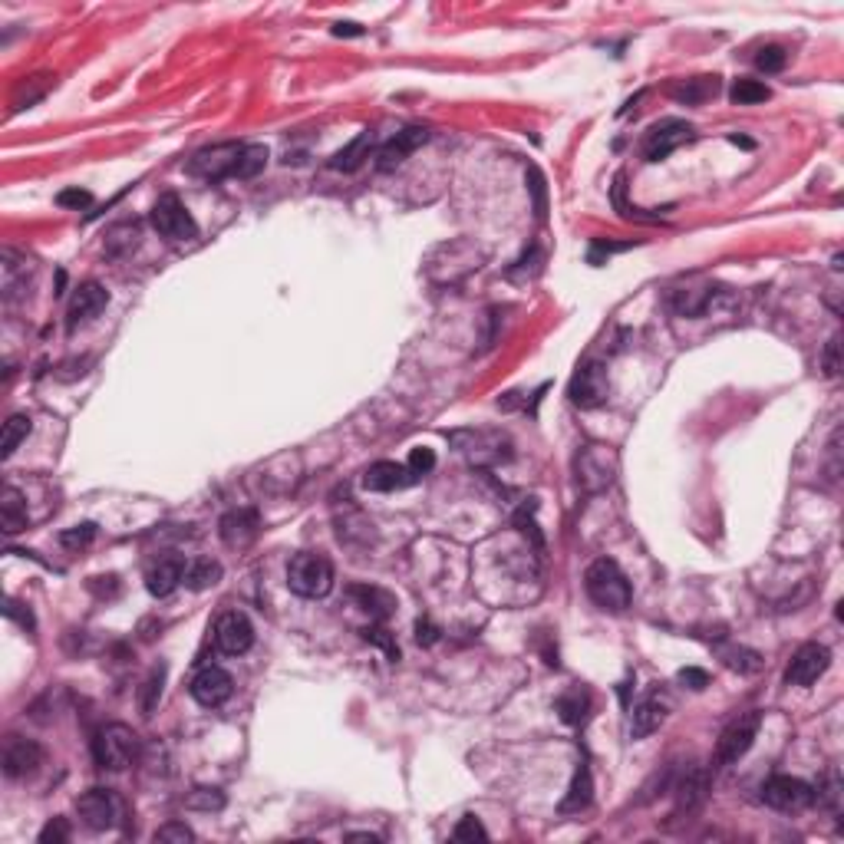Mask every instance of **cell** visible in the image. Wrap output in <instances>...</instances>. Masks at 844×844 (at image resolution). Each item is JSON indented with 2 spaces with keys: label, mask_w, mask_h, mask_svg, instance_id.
<instances>
[{
  "label": "cell",
  "mask_w": 844,
  "mask_h": 844,
  "mask_svg": "<svg viewBox=\"0 0 844 844\" xmlns=\"http://www.w3.org/2000/svg\"><path fill=\"white\" fill-rule=\"evenodd\" d=\"M584 590H587V597L594 600L600 610H610V614L626 610L630 607V600H634V590H630L626 574L620 571L610 558H597V561L590 564L587 574H584Z\"/></svg>",
  "instance_id": "6da1fadb"
},
{
  "label": "cell",
  "mask_w": 844,
  "mask_h": 844,
  "mask_svg": "<svg viewBox=\"0 0 844 844\" xmlns=\"http://www.w3.org/2000/svg\"><path fill=\"white\" fill-rule=\"evenodd\" d=\"M449 445L475 469H491L511 459V439L501 429H455L449 432Z\"/></svg>",
  "instance_id": "7a4b0ae2"
},
{
  "label": "cell",
  "mask_w": 844,
  "mask_h": 844,
  "mask_svg": "<svg viewBox=\"0 0 844 844\" xmlns=\"http://www.w3.org/2000/svg\"><path fill=\"white\" fill-rule=\"evenodd\" d=\"M287 587L297 594V597L317 600L327 597L334 590V564L324 558V554L314 551H300L287 564Z\"/></svg>",
  "instance_id": "3957f363"
},
{
  "label": "cell",
  "mask_w": 844,
  "mask_h": 844,
  "mask_svg": "<svg viewBox=\"0 0 844 844\" xmlns=\"http://www.w3.org/2000/svg\"><path fill=\"white\" fill-rule=\"evenodd\" d=\"M617 469H620V459L610 445L590 442V445H584L581 452H577V459H574L577 485H581L587 495L607 491L610 485H614V479H617Z\"/></svg>",
  "instance_id": "277c9868"
},
{
  "label": "cell",
  "mask_w": 844,
  "mask_h": 844,
  "mask_svg": "<svg viewBox=\"0 0 844 844\" xmlns=\"http://www.w3.org/2000/svg\"><path fill=\"white\" fill-rule=\"evenodd\" d=\"M136 755H139V735L129 726H122V723L102 726L96 732V739H92V759H96L100 769L122 771L136 762Z\"/></svg>",
  "instance_id": "5b68a950"
},
{
  "label": "cell",
  "mask_w": 844,
  "mask_h": 844,
  "mask_svg": "<svg viewBox=\"0 0 844 844\" xmlns=\"http://www.w3.org/2000/svg\"><path fill=\"white\" fill-rule=\"evenodd\" d=\"M759 729H762V713H759V709H749V713H742L739 719H732V723L723 729V735H719V742H716V765L719 769L739 762V759L752 749Z\"/></svg>",
  "instance_id": "8992f818"
},
{
  "label": "cell",
  "mask_w": 844,
  "mask_h": 844,
  "mask_svg": "<svg viewBox=\"0 0 844 844\" xmlns=\"http://www.w3.org/2000/svg\"><path fill=\"white\" fill-rule=\"evenodd\" d=\"M241 142H218V146L199 149L185 162V172L195 175V179H205V182H225L235 175L238 155H241Z\"/></svg>",
  "instance_id": "52a82bcc"
},
{
  "label": "cell",
  "mask_w": 844,
  "mask_h": 844,
  "mask_svg": "<svg viewBox=\"0 0 844 844\" xmlns=\"http://www.w3.org/2000/svg\"><path fill=\"white\" fill-rule=\"evenodd\" d=\"M152 228L169 241H191L199 238V225L182 205V199L175 191H165L162 199L152 205Z\"/></svg>",
  "instance_id": "ba28073f"
},
{
  "label": "cell",
  "mask_w": 844,
  "mask_h": 844,
  "mask_svg": "<svg viewBox=\"0 0 844 844\" xmlns=\"http://www.w3.org/2000/svg\"><path fill=\"white\" fill-rule=\"evenodd\" d=\"M762 801L775 811L795 815V811H805L815 801V789L805 779H795V775H771L762 785Z\"/></svg>",
  "instance_id": "9c48e42d"
},
{
  "label": "cell",
  "mask_w": 844,
  "mask_h": 844,
  "mask_svg": "<svg viewBox=\"0 0 844 844\" xmlns=\"http://www.w3.org/2000/svg\"><path fill=\"white\" fill-rule=\"evenodd\" d=\"M693 136H696V132H693L690 122H683V119H663V122L650 126V132H646L644 159L646 162H663L670 152H676L680 146L693 142Z\"/></svg>",
  "instance_id": "30bf717a"
},
{
  "label": "cell",
  "mask_w": 844,
  "mask_h": 844,
  "mask_svg": "<svg viewBox=\"0 0 844 844\" xmlns=\"http://www.w3.org/2000/svg\"><path fill=\"white\" fill-rule=\"evenodd\" d=\"M76 815L90 831H110L122 815V805L110 789H90L76 799Z\"/></svg>",
  "instance_id": "8fae6325"
},
{
  "label": "cell",
  "mask_w": 844,
  "mask_h": 844,
  "mask_svg": "<svg viewBox=\"0 0 844 844\" xmlns=\"http://www.w3.org/2000/svg\"><path fill=\"white\" fill-rule=\"evenodd\" d=\"M211 636H215V646H218L225 656H241L251 650V644H255V626H251V620H247L241 610H225V614L215 620Z\"/></svg>",
  "instance_id": "7c38bea8"
},
{
  "label": "cell",
  "mask_w": 844,
  "mask_h": 844,
  "mask_svg": "<svg viewBox=\"0 0 844 844\" xmlns=\"http://www.w3.org/2000/svg\"><path fill=\"white\" fill-rule=\"evenodd\" d=\"M189 693L199 706L218 709V706H225L228 699H231V693H235V680H231V673L221 670V666H201V670L191 676Z\"/></svg>",
  "instance_id": "4fadbf2b"
},
{
  "label": "cell",
  "mask_w": 844,
  "mask_h": 844,
  "mask_svg": "<svg viewBox=\"0 0 844 844\" xmlns=\"http://www.w3.org/2000/svg\"><path fill=\"white\" fill-rule=\"evenodd\" d=\"M831 666V650L825 644H805L795 650L789 670H785V683L789 686H811L828 673Z\"/></svg>",
  "instance_id": "5bb4252c"
},
{
  "label": "cell",
  "mask_w": 844,
  "mask_h": 844,
  "mask_svg": "<svg viewBox=\"0 0 844 844\" xmlns=\"http://www.w3.org/2000/svg\"><path fill=\"white\" fill-rule=\"evenodd\" d=\"M218 535L228 548L245 551V548L255 545L257 535H261V515H257V509H231L218 521Z\"/></svg>",
  "instance_id": "9a60e30c"
},
{
  "label": "cell",
  "mask_w": 844,
  "mask_h": 844,
  "mask_svg": "<svg viewBox=\"0 0 844 844\" xmlns=\"http://www.w3.org/2000/svg\"><path fill=\"white\" fill-rule=\"evenodd\" d=\"M673 709V699L666 696V690H650L640 703L634 706V719H630V735L634 739H646L650 732H656V729L666 723V716H670Z\"/></svg>",
  "instance_id": "2e32d148"
},
{
  "label": "cell",
  "mask_w": 844,
  "mask_h": 844,
  "mask_svg": "<svg viewBox=\"0 0 844 844\" xmlns=\"http://www.w3.org/2000/svg\"><path fill=\"white\" fill-rule=\"evenodd\" d=\"M568 396H571L574 406L594 409L607 400V370L600 364H584L581 370L574 373L571 386H568Z\"/></svg>",
  "instance_id": "e0dca14e"
},
{
  "label": "cell",
  "mask_w": 844,
  "mask_h": 844,
  "mask_svg": "<svg viewBox=\"0 0 844 844\" xmlns=\"http://www.w3.org/2000/svg\"><path fill=\"white\" fill-rule=\"evenodd\" d=\"M426 142H429V129H422V126L403 129V132H396L390 142H383L380 146V152H376V169H380V172L400 169L409 155L416 152L419 146H426Z\"/></svg>",
  "instance_id": "ac0fdd59"
},
{
  "label": "cell",
  "mask_w": 844,
  "mask_h": 844,
  "mask_svg": "<svg viewBox=\"0 0 844 844\" xmlns=\"http://www.w3.org/2000/svg\"><path fill=\"white\" fill-rule=\"evenodd\" d=\"M40 765H44V749H40V742L14 735L7 742V749H4V775H7V779H27V775H34Z\"/></svg>",
  "instance_id": "d6986e66"
},
{
  "label": "cell",
  "mask_w": 844,
  "mask_h": 844,
  "mask_svg": "<svg viewBox=\"0 0 844 844\" xmlns=\"http://www.w3.org/2000/svg\"><path fill=\"white\" fill-rule=\"evenodd\" d=\"M419 475L400 462H373L364 472V489L366 491H400L416 485Z\"/></svg>",
  "instance_id": "ffe728a7"
},
{
  "label": "cell",
  "mask_w": 844,
  "mask_h": 844,
  "mask_svg": "<svg viewBox=\"0 0 844 844\" xmlns=\"http://www.w3.org/2000/svg\"><path fill=\"white\" fill-rule=\"evenodd\" d=\"M110 304V294H106V287L96 281H86L76 287L73 300H70V314H66V327L73 330L76 324H86V320H92L96 314H100L102 307Z\"/></svg>",
  "instance_id": "44dd1931"
},
{
  "label": "cell",
  "mask_w": 844,
  "mask_h": 844,
  "mask_svg": "<svg viewBox=\"0 0 844 844\" xmlns=\"http://www.w3.org/2000/svg\"><path fill=\"white\" fill-rule=\"evenodd\" d=\"M34 274V264L27 261L24 255H17V251H4L0 255V287H4V297H7V304H14L17 297H24L27 294V277Z\"/></svg>",
  "instance_id": "7402d4cb"
},
{
  "label": "cell",
  "mask_w": 844,
  "mask_h": 844,
  "mask_svg": "<svg viewBox=\"0 0 844 844\" xmlns=\"http://www.w3.org/2000/svg\"><path fill=\"white\" fill-rule=\"evenodd\" d=\"M350 597H354L356 607L366 610V614H370V620H376V624L390 620L393 610H396V597H393L390 590L370 587V584H354V587H350Z\"/></svg>",
  "instance_id": "603a6c76"
},
{
  "label": "cell",
  "mask_w": 844,
  "mask_h": 844,
  "mask_svg": "<svg viewBox=\"0 0 844 844\" xmlns=\"http://www.w3.org/2000/svg\"><path fill=\"white\" fill-rule=\"evenodd\" d=\"M179 584H185V564L179 558H162L146 574V587L152 597H169Z\"/></svg>",
  "instance_id": "cb8c5ba5"
},
{
  "label": "cell",
  "mask_w": 844,
  "mask_h": 844,
  "mask_svg": "<svg viewBox=\"0 0 844 844\" xmlns=\"http://www.w3.org/2000/svg\"><path fill=\"white\" fill-rule=\"evenodd\" d=\"M0 525H4L7 535H17L20 528H27V505H24V495L14 485H7L4 495H0Z\"/></svg>",
  "instance_id": "d4e9b609"
},
{
  "label": "cell",
  "mask_w": 844,
  "mask_h": 844,
  "mask_svg": "<svg viewBox=\"0 0 844 844\" xmlns=\"http://www.w3.org/2000/svg\"><path fill=\"white\" fill-rule=\"evenodd\" d=\"M370 149H373V136L370 132H360L350 146H344L334 159H330V169H336V172H356V169L370 159Z\"/></svg>",
  "instance_id": "484cf974"
},
{
  "label": "cell",
  "mask_w": 844,
  "mask_h": 844,
  "mask_svg": "<svg viewBox=\"0 0 844 844\" xmlns=\"http://www.w3.org/2000/svg\"><path fill=\"white\" fill-rule=\"evenodd\" d=\"M590 795H594V781H590V769L587 762H581L577 775H574L571 789H568V799L561 801V811L571 815V811H584L590 805Z\"/></svg>",
  "instance_id": "4316f807"
},
{
  "label": "cell",
  "mask_w": 844,
  "mask_h": 844,
  "mask_svg": "<svg viewBox=\"0 0 844 844\" xmlns=\"http://www.w3.org/2000/svg\"><path fill=\"white\" fill-rule=\"evenodd\" d=\"M706 789H709L706 771L703 769L690 771V775L680 781V791H676V799H680V811H693V808L703 805V801H706Z\"/></svg>",
  "instance_id": "83f0119b"
},
{
  "label": "cell",
  "mask_w": 844,
  "mask_h": 844,
  "mask_svg": "<svg viewBox=\"0 0 844 844\" xmlns=\"http://www.w3.org/2000/svg\"><path fill=\"white\" fill-rule=\"evenodd\" d=\"M719 90V80L716 76H696V80H686L680 82V86H673V100L686 102V106H693V102H703L709 100V96H716Z\"/></svg>",
  "instance_id": "f1b7e54d"
},
{
  "label": "cell",
  "mask_w": 844,
  "mask_h": 844,
  "mask_svg": "<svg viewBox=\"0 0 844 844\" xmlns=\"http://www.w3.org/2000/svg\"><path fill=\"white\" fill-rule=\"evenodd\" d=\"M264 165H267V149L257 146V142H247V146L241 149V155H238V165H235V175H231V179H238V182L257 179V175L264 172Z\"/></svg>",
  "instance_id": "f546056e"
},
{
  "label": "cell",
  "mask_w": 844,
  "mask_h": 844,
  "mask_svg": "<svg viewBox=\"0 0 844 844\" xmlns=\"http://www.w3.org/2000/svg\"><path fill=\"white\" fill-rule=\"evenodd\" d=\"M30 429H34L30 416H24V412L10 416L7 422H4V432H0V455H4V459H10V455L17 452V445L30 436Z\"/></svg>",
  "instance_id": "4dcf8cb0"
},
{
  "label": "cell",
  "mask_w": 844,
  "mask_h": 844,
  "mask_svg": "<svg viewBox=\"0 0 844 844\" xmlns=\"http://www.w3.org/2000/svg\"><path fill=\"white\" fill-rule=\"evenodd\" d=\"M218 581H221V564H218V561H211V558L191 561L189 568H185V584H189L191 590L215 587Z\"/></svg>",
  "instance_id": "1f68e13d"
},
{
  "label": "cell",
  "mask_w": 844,
  "mask_h": 844,
  "mask_svg": "<svg viewBox=\"0 0 844 844\" xmlns=\"http://www.w3.org/2000/svg\"><path fill=\"white\" fill-rule=\"evenodd\" d=\"M558 713H561V719L568 723V726H581L584 719H587V713H590V696H587V690H571V693H564V696L558 699Z\"/></svg>",
  "instance_id": "d6a6232c"
},
{
  "label": "cell",
  "mask_w": 844,
  "mask_h": 844,
  "mask_svg": "<svg viewBox=\"0 0 844 844\" xmlns=\"http://www.w3.org/2000/svg\"><path fill=\"white\" fill-rule=\"evenodd\" d=\"M735 106H752V102H765L769 100V86L759 80H735L732 90H729Z\"/></svg>",
  "instance_id": "836d02e7"
},
{
  "label": "cell",
  "mask_w": 844,
  "mask_h": 844,
  "mask_svg": "<svg viewBox=\"0 0 844 844\" xmlns=\"http://www.w3.org/2000/svg\"><path fill=\"white\" fill-rule=\"evenodd\" d=\"M719 656H723V663H726V666H732V670H739V673H755L759 666H762L759 654L745 650V646H723V650H719Z\"/></svg>",
  "instance_id": "e575fe53"
},
{
  "label": "cell",
  "mask_w": 844,
  "mask_h": 844,
  "mask_svg": "<svg viewBox=\"0 0 844 844\" xmlns=\"http://www.w3.org/2000/svg\"><path fill=\"white\" fill-rule=\"evenodd\" d=\"M162 683H165V666H159V670H152V676L142 683V690H139V706H142L146 716H152L155 703L162 696Z\"/></svg>",
  "instance_id": "d590c367"
},
{
  "label": "cell",
  "mask_w": 844,
  "mask_h": 844,
  "mask_svg": "<svg viewBox=\"0 0 844 844\" xmlns=\"http://www.w3.org/2000/svg\"><path fill=\"white\" fill-rule=\"evenodd\" d=\"M185 808L195 811H221L225 808V795L218 789H195L185 795Z\"/></svg>",
  "instance_id": "8d00e7d4"
},
{
  "label": "cell",
  "mask_w": 844,
  "mask_h": 844,
  "mask_svg": "<svg viewBox=\"0 0 844 844\" xmlns=\"http://www.w3.org/2000/svg\"><path fill=\"white\" fill-rule=\"evenodd\" d=\"M785 63H789V53H785L781 46H762L759 56H755V66H759L762 73H781Z\"/></svg>",
  "instance_id": "74e56055"
},
{
  "label": "cell",
  "mask_w": 844,
  "mask_h": 844,
  "mask_svg": "<svg viewBox=\"0 0 844 844\" xmlns=\"http://www.w3.org/2000/svg\"><path fill=\"white\" fill-rule=\"evenodd\" d=\"M155 841H175V844H185V841H195V831H191L185 821H169V825H162L159 831H155Z\"/></svg>",
  "instance_id": "f35d334b"
},
{
  "label": "cell",
  "mask_w": 844,
  "mask_h": 844,
  "mask_svg": "<svg viewBox=\"0 0 844 844\" xmlns=\"http://www.w3.org/2000/svg\"><path fill=\"white\" fill-rule=\"evenodd\" d=\"M528 189H531V195H535V215H538V218H545V215H548V201H545V179H541V172H538L535 165L528 169Z\"/></svg>",
  "instance_id": "ab89813d"
},
{
  "label": "cell",
  "mask_w": 844,
  "mask_h": 844,
  "mask_svg": "<svg viewBox=\"0 0 844 844\" xmlns=\"http://www.w3.org/2000/svg\"><path fill=\"white\" fill-rule=\"evenodd\" d=\"M364 636H366V640H370V644L383 646V650H386V656H390L393 663L400 660V646H396V640H393V636L386 634L383 626H366V630H364Z\"/></svg>",
  "instance_id": "60d3db41"
},
{
  "label": "cell",
  "mask_w": 844,
  "mask_h": 844,
  "mask_svg": "<svg viewBox=\"0 0 844 844\" xmlns=\"http://www.w3.org/2000/svg\"><path fill=\"white\" fill-rule=\"evenodd\" d=\"M409 469L422 479V475H429L432 469H436V452L432 449H412V455H409Z\"/></svg>",
  "instance_id": "b9f144b4"
},
{
  "label": "cell",
  "mask_w": 844,
  "mask_h": 844,
  "mask_svg": "<svg viewBox=\"0 0 844 844\" xmlns=\"http://www.w3.org/2000/svg\"><path fill=\"white\" fill-rule=\"evenodd\" d=\"M63 841H70V825H66L63 818H53V821L40 831V844H63Z\"/></svg>",
  "instance_id": "7bdbcfd3"
},
{
  "label": "cell",
  "mask_w": 844,
  "mask_h": 844,
  "mask_svg": "<svg viewBox=\"0 0 844 844\" xmlns=\"http://www.w3.org/2000/svg\"><path fill=\"white\" fill-rule=\"evenodd\" d=\"M92 535H96V525H76L73 531H63L60 541H63L66 548H86L92 541Z\"/></svg>",
  "instance_id": "ee69618b"
},
{
  "label": "cell",
  "mask_w": 844,
  "mask_h": 844,
  "mask_svg": "<svg viewBox=\"0 0 844 844\" xmlns=\"http://www.w3.org/2000/svg\"><path fill=\"white\" fill-rule=\"evenodd\" d=\"M455 838H459V841H475V838H489V831L481 828L479 818L469 815V818H462V821L455 825Z\"/></svg>",
  "instance_id": "f6af8a7d"
},
{
  "label": "cell",
  "mask_w": 844,
  "mask_h": 844,
  "mask_svg": "<svg viewBox=\"0 0 844 844\" xmlns=\"http://www.w3.org/2000/svg\"><path fill=\"white\" fill-rule=\"evenodd\" d=\"M56 201H60L63 209H76V211H80V209H86V205H90L92 195L86 189H66V191H60V195H56Z\"/></svg>",
  "instance_id": "bcb514c9"
},
{
  "label": "cell",
  "mask_w": 844,
  "mask_h": 844,
  "mask_svg": "<svg viewBox=\"0 0 844 844\" xmlns=\"http://www.w3.org/2000/svg\"><path fill=\"white\" fill-rule=\"evenodd\" d=\"M680 683H686L690 690H706L709 686V673L706 670H696V666H686V670H680Z\"/></svg>",
  "instance_id": "7dc6e473"
},
{
  "label": "cell",
  "mask_w": 844,
  "mask_h": 844,
  "mask_svg": "<svg viewBox=\"0 0 844 844\" xmlns=\"http://www.w3.org/2000/svg\"><path fill=\"white\" fill-rule=\"evenodd\" d=\"M838 350H841V344H838V336H831V340H828V346H825V373H828V376H838V373H841Z\"/></svg>",
  "instance_id": "c3c4849f"
},
{
  "label": "cell",
  "mask_w": 844,
  "mask_h": 844,
  "mask_svg": "<svg viewBox=\"0 0 844 844\" xmlns=\"http://www.w3.org/2000/svg\"><path fill=\"white\" fill-rule=\"evenodd\" d=\"M416 640H419V644H432V640H436V626L429 624V620H419V624H416Z\"/></svg>",
  "instance_id": "681fc988"
},
{
  "label": "cell",
  "mask_w": 844,
  "mask_h": 844,
  "mask_svg": "<svg viewBox=\"0 0 844 844\" xmlns=\"http://www.w3.org/2000/svg\"><path fill=\"white\" fill-rule=\"evenodd\" d=\"M334 34H336V37H360V34H364V27H360V24H336Z\"/></svg>",
  "instance_id": "f907efd6"
},
{
  "label": "cell",
  "mask_w": 844,
  "mask_h": 844,
  "mask_svg": "<svg viewBox=\"0 0 844 844\" xmlns=\"http://www.w3.org/2000/svg\"><path fill=\"white\" fill-rule=\"evenodd\" d=\"M346 841H370V844H376V835H366V831H354V835H346Z\"/></svg>",
  "instance_id": "816d5d0a"
}]
</instances>
